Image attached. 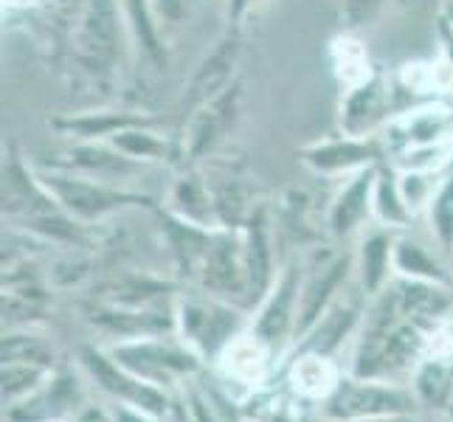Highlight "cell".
<instances>
[{
	"label": "cell",
	"mask_w": 453,
	"mask_h": 422,
	"mask_svg": "<svg viewBox=\"0 0 453 422\" xmlns=\"http://www.w3.org/2000/svg\"><path fill=\"white\" fill-rule=\"evenodd\" d=\"M119 422H147V419L138 417V414H130V411H121L119 414Z\"/></svg>",
	"instance_id": "42"
},
{
	"label": "cell",
	"mask_w": 453,
	"mask_h": 422,
	"mask_svg": "<svg viewBox=\"0 0 453 422\" xmlns=\"http://www.w3.org/2000/svg\"><path fill=\"white\" fill-rule=\"evenodd\" d=\"M116 364L124 366L135 378L144 380H169L172 372H189L192 357L172 347H164L158 341H138V343H121L113 349Z\"/></svg>",
	"instance_id": "15"
},
{
	"label": "cell",
	"mask_w": 453,
	"mask_h": 422,
	"mask_svg": "<svg viewBox=\"0 0 453 422\" xmlns=\"http://www.w3.org/2000/svg\"><path fill=\"white\" fill-rule=\"evenodd\" d=\"M440 57L453 68V23L445 18L440 23Z\"/></svg>",
	"instance_id": "38"
},
{
	"label": "cell",
	"mask_w": 453,
	"mask_h": 422,
	"mask_svg": "<svg viewBox=\"0 0 453 422\" xmlns=\"http://www.w3.org/2000/svg\"><path fill=\"white\" fill-rule=\"evenodd\" d=\"M51 347L37 335H9L4 338V364H45Z\"/></svg>",
	"instance_id": "33"
},
{
	"label": "cell",
	"mask_w": 453,
	"mask_h": 422,
	"mask_svg": "<svg viewBox=\"0 0 453 422\" xmlns=\"http://www.w3.org/2000/svg\"><path fill=\"white\" fill-rule=\"evenodd\" d=\"M372 220H378L380 228L386 231H400L409 228V223L414 220L411 209L405 206V197L400 192V178L397 172L380 164L378 175H374V189H372Z\"/></svg>",
	"instance_id": "22"
},
{
	"label": "cell",
	"mask_w": 453,
	"mask_h": 422,
	"mask_svg": "<svg viewBox=\"0 0 453 422\" xmlns=\"http://www.w3.org/2000/svg\"><path fill=\"white\" fill-rule=\"evenodd\" d=\"M290 380L307 397H330L338 386V374H335V366L326 361V355L310 352L296 361Z\"/></svg>",
	"instance_id": "27"
},
{
	"label": "cell",
	"mask_w": 453,
	"mask_h": 422,
	"mask_svg": "<svg viewBox=\"0 0 453 422\" xmlns=\"http://www.w3.org/2000/svg\"><path fill=\"white\" fill-rule=\"evenodd\" d=\"M450 172H453V158H450Z\"/></svg>",
	"instance_id": "44"
},
{
	"label": "cell",
	"mask_w": 453,
	"mask_h": 422,
	"mask_svg": "<svg viewBox=\"0 0 453 422\" xmlns=\"http://www.w3.org/2000/svg\"><path fill=\"white\" fill-rule=\"evenodd\" d=\"M361 422H411V419H403L400 414H395V417H374V419H361Z\"/></svg>",
	"instance_id": "41"
},
{
	"label": "cell",
	"mask_w": 453,
	"mask_h": 422,
	"mask_svg": "<svg viewBox=\"0 0 453 422\" xmlns=\"http://www.w3.org/2000/svg\"><path fill=\"white\" fill-rule=\"evenodd\" d=\"M242 251H245V273H248V290L254 295L268 293L273 285V262H271V240H268V228H265L262 214L251 217L242 240Z\"/></svg>",
	"instance_id": "23"
},
{
	"label": "cell",
	"mask_w": 453,
	"mask_h": 422,
	"mask_svg": "<svg viewBox=\"0 0 453 422\" xmlns=\"http://www.w3.org/2000/svg\"><path fill=\"white\" fill-rule=\"evenodd\" d=\"M242 82H231L223 93H217L192 116H186L183 135L178 141L183 161H200L211 155L223 141L234 133L237 121L242 116Z\"/></svg>",
	"instance_id": "4"
},
{
	"label": "cell",
	"mask_w": 453,
	"mask_h": 422,
	"mask_svg": "<svg viewBox=\"0 0 453 422\" xmlns=\"http://www.w3.org/2000/svg\"><path fill=\"white\" fill-rule=\"evenodd\" d=\"M242 59V28L228 26L214 49L197 62L189 85L183 90V119L192 116L217 93H223L231 82H237V68Z\"/></svg>",
	"instance_id": "8"
},
{
	"label": "cell",
	"mask_w": 453,
	"mask_h": 422,
	"mask_svg": "<svg viewBox=\"0 0 453 422\" xmlns=\"http://www.w3.org/2000/svg\"><path fill=\"white\" fill-rule=\"evenodd\" d=\"M42 378V372L35 364H4V395L18 400L31 392Z\"/></svg>",
	"instance_id": "35"
},
{
	"label": "cell",
	"mask_w": 453,
	"mask_h": 422,
	"mask_svg": "<svg viewBox=\"0 0 453 422\" xmlns=\"http://www.w3.org/2000/svg\"><path fill=\"white\" fill-rule=\"evenodd\" d=\"M299 271L285 268L276 276V281L271 285L268 295H265V304L259 310V318L254 324V335H259L268 347L285 341V335L290 330H296V310H299Z\"/></svg>",
	"instance_id": "10"
},
{
	"label": "cell",
	"mask_w": 453,
	"mask_h": 422,
	"mask_svg": "<svg viewBox=\"0 0 453 422\" xmlns=\"http://www.w3.org/2000/svg\"><path fill=\"white\" fill-rule=\"evenodd\" d=\"M203 281L214 293H242L248 290V273H245V251L242 242L234 240L228 231L217 234L209 242V251L203 254Z\"/></svg>",
	"instance_id": "14"
},
{
	"label": "cell",
	"mask_w": 453,
	"mask_h": 422,
	"mask_svg": "<svg viewBox=\"0 0 453 422\" xmlns=\"http://www.w3.org/2000/svg\"><path fill=\"white\" fill-rule=\"evenodd\" d=\"M414 392L428 405H448L453 395V366H448L442 357L423 361L414 374Z\"/></svg>",
	"instance_id": "28"
},
{
	"label": "cell",
	"mask_w": 453,
	"mask_h": 422,
	"mask_svg": "<svg viewBox=\"0 0 453 422\" xmlns=\"http://www.w3.org/2000/svg\"><path fill=\"white\" fill-rule=\"evenodd\" d=\"M265 343L259 335H251V338H237L231 341L226 347V366L234 378L240 380H259L262 372H265Z\"/></svg>",
	"instance_id": "29"
},
{
	"label": "cell",
	"mask_w": 453,
	"mask_h": 422,
	"mask_svg": "<svg viewBox=\"0 0 453 422\" xmlns=\"http://www.w3.org/2000/svg\"><path fill=\"white\" fill-rule=\"evenodd\" d=\"M414 405L411 395L388 383H372L366 378L338 380L335 392L326 397L324 414L335 422H361L374 417L405 414Z\"/></svg>",
	"instance_id": "6"
},
{
	"label": "cell",
	"mask_w": 453,
	"mask_h": 422,
	"mask_svg": "<svg viewBox=\"0 0 453 422\" xmlns=\"http://www.w3.org/2000/svg\"><path fill=\"white\" fill-rule=\"evenodd\" d=\"M237 326V312L217 302H183L180 304V330L203 352H217L231 343Z\"/></svg>",
	"instance_id": "13"
},
{
	"label": "cell",
	"mask_w": 453,
	"mask_h": 422,
	"mask_svg": "<svg viewBox=\"0 0 453 422\" xmlns=\"http://www.w3.org/2000/svg\"><path fill=\"white\" fill-rule=\"evenodd\" d=\"M448 411H450V417H453V395H450V403H448Z\"/></svg>",
	"instance_id": "43"
},
{
	"label": "cell",
	"mask_w": 453,
	"mask_h": 422,
	"mask_svg": "<svg viewBox=\"0 0 453 422\" xmlns=\"http://www.w3.org/2000/svg\"><path fill=\"white\" fill-rule=\"evenodd\" d=\"M76 422H111V419H107L102 411H88V414H82Z\"/></svg>",
	"instance_id": "40"
},
{
	"label": "cell",
	"mask_w": 453,
	"mask_h": 422,
	"mask_svg": "<svg viewBox=\"0 0 453 422\" xmlns=\"http://www.w3.org/2000/svg\"><path fill=\"white\" fill-rule=\"evenodd\" d=\"M45 0H4V12L14 14V12H28V9H37L42 6Z\"/></svg>",
	"instance_id": "39"
},
{
	"label": "cell",
	"mask_w": 453,
	"mask_h": 422,
	"mask_svg": "<svg viewBox=\"0 0 453 422\" xmlns=\"http://www.w3.org/2000/svg\"><path fill=\"white\" fill-rule=\"evenodd\" d=\"M326 59H330L333 76L341 85V90H349L355 85L366 82L369 76L378 71L372 65V57L364 40L357 37V31H349V28H343L341 35L330 40V45H326Z\"/></svg>",
	"instance_id": "21"
},
{
	"label": "cell",
	"mask_w": 453,
	"mask_h": 422,
	"mask_svg": "<svg viewBox=\"0 0 453 422\" xmlns=\"http://www.w3.org/2000/svg\"><path fill=\"white\" fill-rule=\"evenodd\" d=\"M386 6H388V0H338L343 28H349V31H361L372 26L383 14Z\"/></svg>",
	"instance_id": "34"
},
{
	"label": "cell",
	"mask_w": 453,
	"mask_h": 422,
	"mask_svg": "<svg viewBox=\"0 0 453 422\" xmlns=\"http://www.w3.org/2000/svg\"><path fill=\"white\" fill-rule=\"evenodd\" d=\"M386 147V161L395 152L409 147H434V144H453V102L431 99L417 102L388 121L380 135Z\"/></svg>",
	"instance_id": "5"
},
{
	"label": "cell",
	"mask_w": 453,
	"mask_h": 422,
	"mask_svg": "<svg viewBox=\"0 0 453 422\" xmlns=\"http://www.w3.org/2000/svg\"><path fill=\"white\" fill-rule=\"evenodd\" d=\"M355 321H357V310L349 302H335L319 318V324L310 330V335H312V341L307 343L310 352L326 355V352L338 349L341 343H343V338H347L349 330L355 326Z\"/></svg>",
	"instance_id": "26"
},
{
	"label": "cell",
	"mask_w": 453,
	"mask_h": 422,
	"mask_svg": "<svg viewBox=\"0 0 453 422\" xmlns=\"http://www.w3.org/2000/svg\"><path fill=\"white\" fill-rule=\"evenodd\" d=\"M395 276L411 281H436L448 285V273L423 242L411 237H395Z\"/></svg>",
	"instance_id": "25"
},
{
	"label": "cell",
	"mask_w": 453,
	"mask_h": 422,
	"mask_svg": "<svg viewBox=\"0 0 453 422\" xmlns=\"http://www.w3.org/2000/svg\"><path fill=\"white\" fill-rule=\"evenodd\" d=\"M352 268L349 259H333L326 262L324 268H319L312 273V279L302 288L299 293V310H296V335H307L312 326L319 324V318L324 316L338 302L341 285L347 281V273Z\"/></svg>",
	"instance_id": "12"
},
{
	"label": "cell",
	"mask_w": 453,
	"mask_h": 422,
	"mask_svg": "<svg viewBox=\"0 0 453 422\" xmlns=\"http://www.w3.org/2000/svg\"><path fill=\"white\" fill-rule=\"evenodd\" d=\"M121 14L127 23L130 45L155 71H166V35L161 28L152 0H121Z\"/></svg>",
	"instance_id": "17"
},
{
	"label": "cell",
	"mask_w": 453,
	"mask_h": 422,
	"mask_svg": "<svg viewBox=\"0 0 453 422\" xmlns=\"http://www.w3.org/2000/svg\"><path fill=\"white\" fill-rule=\"evenodd\" d=\"M169 203L183 223H192L200 228L206 226L217 211L209 183H203V178L195 175V172H183L175 180V186H172V192H169Z\"/></svg>",
	"instance_id": "24"
},
{
	"label": "cell",
	"mask_w": 453,
	"mask_h": 422,
	"mask_svg": "<svg viewBox=\"0 0 453 422\" xmlns=\"http://www.w3.org/2000/svg\"><path fill=\"white\" fill-rule=\"evenodd\" d=\"M37 175L45 189L51 192V197L59 203V209L68 217H73L76 223H99L104 217H111L127 206L147 203V197L121 189L119 183L90 178L82 175V172H73L57 164L37 166Z\"/></svg>",
	"instance_id": "2"
},
{
	"label": "cell",
	"mask_w": 453,
	"mask_h": 422,
	"mask_svg": "<svg viewBox=\"0 0 453 422\" xmlns=\"http://www.w3.org/2000/svg\"><path fill=\"white\" fill-rule=\"evenodd\" d=\"M155 121L142 111H119V107H102V111H82V113H62L49 121V127L62 138H71L73 144L93 141V144H107L116 133L133 127V124Z\"/></svg>",
	"instance_id": "9"
},
{
	"label": "cell",
	"mask_w": 453,
	"mask_h": 422,
	"mask_svg": "<svg viewBox=\"0 0 453 422\" xmlns=\"http://www.w3.org/2000/svg\"><path fill=\"white\" fill-rule=\"evenodd\" d=\"M453 144H434V147H409L395 152L386 164L395 172H450Z\"/></svg>",
	"instance_id": "30"
},
{
	"label": "cell",
	"mask_w": 453,
	"mask_h": 422,
	"mask_svg": "<svg viewBox=\"0 0 453 422\" xmlns=\"http://www.w3.org/2000/svg\"><path fill=\"white\" fill-rule=\"evenodd\" d=\"M397 82L383 71H374L366 82L341 90L338 133L355 138H380L403 107L397 104Z\"/></svg>",
	"instance_id": "3"
},
{
	"label": "cell",
	"mask_w": 453,
	"mask_h": 422,
	"mask_svg": "<svg viewBox=\"0 0 453 422\" xmlns=\"http://www.w3.org/2000/svg\"><path fill=\"white\" fill-rule=\"evenodd\" d=\"M262 0H226V23L234 28H242L245 20L251 18V12H257V6Z\"/></svg>",
	"instance_id": "37"
},
{
	"label": "cell",
	"mask_w": 453,
	"mask_h": 422,
	"mask_svg": "<svg viewBox=\"0 0 453 422\" xmlns=\"http://www.w3.org/2000/svg\"><path fill=\"white\" fill-rule=\"evenodd\" d=\"M355 271H357V279H361V288L366 290V295H378L392 285L395 237L386 234V228L369 231L361 240V245H357V257H355Z\"/></svg>",
	"instance_id": "18"
},
{
	"label": "cell",
	"mask_w": 453,
	"mask_h": 422,
	"mask_svg": "<svg viewBox=\"0 0 453 422\" xmlns=\"http://www.w3.org/2000/svg\"><path fill=\"white\" fill-rule=\"evenodd\" d=\"M127 45L121 0H88L73 31V59L80 68L96 82L111 80Z\"/></svg>",
	"instance_id": "1"
},
{
	"label": "cell",
	"mask_w": 453,
	"mask_h": 422,
	"mask_svg": "<svg viewBox=\"0 0 453 422\" xmlns=\"http://www.w3.org/2000/svg\"><path fill=\"white\" fill-rule=\"evenodd\" d=\"M113 150H119L121 155H127L135 164H161L169 161L172 155H180L178 141H172L161 127L158 121H147V124H133V127L116 133L111 141H107Z\"/></svg>",
	"instance_id": "20"
},
{
	"label": "cell",
	"mask_w": 453,
	"mask_h": 422,
	"mask_svg": "<svg viewBox=\"0 0 453 422\" xmlns=\"http://www.w3.org/2000/svg\"><path fill=\"white\" fill-rule=\"evenodd\" d=\"M54 164L73 169V172H82V175H90V178H99V180H111V183H119L124 178L135 175L138 169H144L142 164L130 161L127 155H121L111 144H93V141L73 144Z\"/></svg>",
	"instance_id": "16"
},
{
	"label": "cell",
	"mask_w": 453,
	"mask_h": 422,
	"mask_svg": "<svg viewBox=\"0 0 453 422\" xmlns=\"http://www.w3.org/2000/svg\"><path fill=\"white\" fill-rule=\"evenodd\" d=\"M448 172H397L400 178V192L405 197V206L411 209V214H426L434 195L440 192V186L445 180Z\"/></svg>",
	"instance_id": "31"
},
{
	"label": "cell",
	"mask_w": 453,
	"mask_h": 422,
	"mask_svg": "<svg viewBox=\"0 0 453 422\" xmlns=\"http://www.w3.org/2000/svg\"><path fill=\"white\" fill-rule=\"evenodd\" d=\"M428 228L434 234V240L445 251H453V172H448L440 192L434 195L431 206L426 211Z\"/></svg>",
	"instance_id": "32"
},
{
	"label": "cell",
	"mask_w": 453,
	"mask_h": 422,
	"mask_svg": "<svg viewBox=\"0 0 453 422\" xmlns=\"http://www.w3.org/2000/svg\"><path fill=\"white\" fill-rule=\"evenodd\" d=\"M195 0H152V9L158 14L164 35H172L175 28H180L186 20H189Z\"/></svg>",
	"instance_id": "36"
},
{
	"label": "cell",
	"mask_w": 453,
	"mask_h": 422,
	"mask_svg": "<svg viewBox=\"0 0 453 422\" xmlns=\"http://www.w3.org/2000/svg\"><path fill=\"white\" fill-rule=\"evenodd\" d=\"M374 175H378V166L343 178L341 189L330 203V211H326V226H330L335 237H349V234L361 231L364 223L372 217Z\"/></svg>",
	"instance_id": "11"
},
{
	"label": "cell",
	"mask_w": 453,
	"mask_h": 422,
	"mask_svg": "<svg viewBox=\"0 0 453 422\" xmlns=\"http://www.w3.org/2000/svg\"><path fill=\"white\" fill-rule=\"evenodd\" d=\"M302 164L321 178H349L355 172L386 164V147L380 138H355L335 133L302 147Z\"/></svg>",
	"instance_id": "7"
},
{
	"label": "cell",
	"mask_w": 453,
	"mask_h": 422,
	"mask_svg": "<svg viewBox=\"0 0 453 422\" xmlns=\"http://www.w3.org/2000/svg\"><path fill=\"white\" fill-rule=\"evenodd\" d=\"M395 293L405 318L417 324H436L442 321L450 307L453 295L448 285H436V281H411V279H397Z\"/></svg>",
	"instance_id": "19"
}]
</instances>
